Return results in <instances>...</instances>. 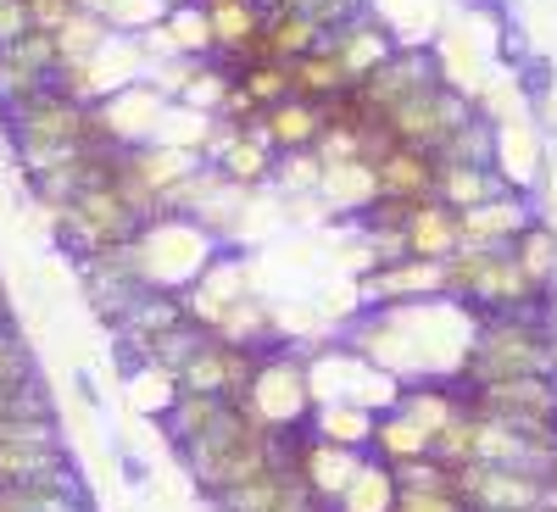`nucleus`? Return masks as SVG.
<instances>
[{"instance_id": "obj_1", "label": "nucleus", "mask_w": 557, "mask_h": 512, "mask_svg": "<svg viewBox=\"0 0 557 512\" xmlns=\"http://www.w3.org/2000/svg\"><path fill=\"white\" fill-rule=\"evenodd\" d=\"M480 317V312H474ZM524 374H557V340L552 323H530L519 312L480 317L469 357H462L457 385H502V379H524Z\"/></svg>"}, {"instance_id": "obj_2", "label": "nucleus", "mask_w": 557, "mask_h": 512, "mask_svg": "<svg viewBox=\"0 0 557 512\" xmlns=\"http://www.w3.org/2000/svg\"><path fill=\"white\" fill-rule=\"evenodd\" d=\"M0 112H7L17 151H84V146H96V107L73 101L57 84H45V89H34V96L0 107Z\"/></svg>"}, {"instance_id": "obj_3", "label": "nucleus", "mask_w": 557, "mask_h": 512, "mask_svg": "<svg viewBox=\"0 0 557 512\" xmlns=\"http://www.w3.org/2000/svg\"><path fill=\"white\" fill-rule=\"evenodd\" d=\"M240 407L257 417V424H268L273 435H296V429H307V424H312V407H318V396H312V374H307V357H290L285 346L262 351L257 379H251V390H246Z\"/></svg>"}, {"instance_id": "obj_4", "label": "nucleus", "mask_w": 557, "mask_h": 512, "mask_svg": "<svg viewBox=\"0 0 557 512\" xmlns=\"http://www.w3.org/2000/svg\"><path fill=\"white\" fill-rule=\"evenodd\" d=\"M457 396H462V407L507 417L530 440L557 451V374H524V379H502V385H457Z\"/></svg>"}, {"instance_id": "obj_5", "label": "nucleus", "mask_w": 557, "mask_h": 512, "mask_svg": "<svg viewBox=\"0 0 557 512\" xmlns=\"http://www.w3.org/2000/svg\"><path fill=\"white\" fill-rule=\"evenodd\" d=\"M451 490L469 512H557V474L502 469V462H462L451 469Z\"/></svg>"}, {"instance_id": "obj_6", "label": "nucleus", "mask_w": 557, "mask_h": 512, "mask_svg": "<svg viewBox=\"0 0 557 512\" xmlns=\"http://www.w3.org/2000/svg\"><path fill=\"white\" fill-rule=\"evenodd\" d=\"M480 107H474V96L469 89H457L451 78H441V84H430V89H418V96H407V101H396L380 123H385V134L396 139V146H412V151H441L446 139L469 123Z\"/></svg>"}, {"instance_id": "obj_7", "label": "nucleus", "mask_w": 557, "mask_h": 512, "mask_svg": "<svg viewBox=\"0 0 557 512\" xmlns=\"http://www.w3.org/2000/svg\"><path fill=\"white\" fill-rule=\"evenodd\" d=\"M441 78H446V62L430 51V45H401L396 57H385L374 73H368V78L351 89V101H357L362 112L385 117L396 101L418 96V89H430V84H441Z\"/></svg>"}, {"instance_id": "obj_8", "label": "nucleus", "mask_w": 557, "mask_h": 512, "mask_svg": "<svg viewBox=\"0 0 557 512\" xmlns=\"http://www.w3.org/2000/svg\"><path fill=\"white\" fill-rule=\"evenodd\" d=\"M162 112H168V96L151 84V78H139L128 89H112L107 101H96V146H146V139H157L162 128Z\"/></svg>"}, {"instance_id": "obj_9", "label": "nucleus", "mask_w": 557, "mask_h": 512, "mask_svg": "<svg viewBox=\"0 0 557 512\" xmlns=\"http://www.w3.org/2000/svg\"><path fill=\"white\" fill-rule=\"evenodd\" d=\"M257 362H262V351H251V346H228V340H207L190 362L178 367V390H196V396H218V401H246V390H251V379H257Z\"/></svg>"}, {"instance_id": "obj_10", "label": "nucleus", "mask_w": 557, "mask_h": 512, "mask_svg": "<svg viewBox=\"0 0 557 512\" xmlns=\"http://www.w3.org/2000/svg\"><path fill=\"white\" fill-rule=\"evenodd\" d=\"M362 307H412V301H441L451 296L446 285V262H430V257H401V262H385L374 273H362Z\"/></svg>"}, {"instance_id": "obj_11", "label": "nucleus", "mask_w": 557, "mask_h": 512, "mask_svg": "<svg viewBox=\"0 0 557 512\" xmlns=\"http://www.w3.org/2000/svg\"><path fill=\"white\" fill-rule=\"evenodd\" d=\"M318 51H330V57L351 73V84H362V78L374 73L385 57H396V51H401V39L391 34V23H385V17H374V7H368V12H357L351 23L323 28Z\"/></svg>"}, {"instance_id": "obj_12", "label": "nucleus", "mask_w": 557, "mask_h": 512, "mask_svg": "<svg viewBox=\"0 0 557 512\" xmlns=\"http://www.w3.org/2000/svg\"><path fill=\"white\" fill-rule=\"evenodd\" d=\"M401 235H407V257L446 262V257L462 251V212L446 207L441 196H424V201H412V207H407Z\"/></svg>"}, {"instance_id": "obj_13", "label": "nucleus", "mask_w": 557, "mask_h": 512, "mask_svg": "<svg viewBox=\"0 0 557 512\" xmlns=\"http://www.w3.org/2000/svg\"><path fill=\"white\" fill-rule=\"evenodd\" d=\"M435 178H441V157L435 151H412V146H391L374 162V201H424L435 196Z\"/></svg>"}, {"instance_id": "obj_14", "label": "nucleus", "mask_w": 557, "mask_h": 512, "mask_svg": "<svg viewBox=\"0 0 557 512\" xmlns=\"http://www.w3.org/2000/svg\"><path fill=\"white\" fill-rule=\"evenodd\" d=\"M362 457H368V451H351V446H335V440H318V435L307 429L301 446H296V469H301V479L312 485V496H318L323 507H335L341 490L351 485V474L362 469Z\"/></svg>"}, {"instance_id": "obj_15", "label": "nucleus", "mask_w": 557, "mask_h": 512, "mask_svg": "<svg viewBox=\"0 0 557 512\" xmlns=\"http://www.w3.org/2000/svg\"><path fill=\"white\" fill-rule=\"evenodd\" d=\"M268 123V139H273V151H312L318 146V134H323V101H307V96H290V101H278L262 112Z\"/></svg>"}, {"instance_id": "obj_16", "label": "nucleus", "mask_w": 557, "mask_h": 512, "mask_svg": "<svg viewBox=\"0 0 557 512\" xmlns=\"http://www.w3.org/2000/svg\"><path fill=\"white\" fill-rule=\"evenodd\" d=\"M502 190H507V178H502L496 162H441V178H435V196L457 212H469V207H480Z\"/></svg>"}, {"instance_id": "obj_17", "label": "nucleus", "mask_w": 557, "mask_h": 512, "mask_svg": "<svg viewBox=\"0 0 557 512\" xmlns=\"http://www.w3.org/2000/svg\"><path fill=\"white\" fill-rule=\"evenodd\" d=\"M368 451H374L380 462H412V457H430V429L418 424V417L407 407H385L374 417V440H368Z\"/></svg>"}, {"instance_id": "obj_18", "label": "nucleus", "mask_w": 557, "mask_h": 512, "mask_svg": "<svg viewBox=\"0 0 557 512\" xmlns=\"http://www.w3.org/2000/svg\"><path fill=\"white\" fill-rule=\"evenodd\" d=\"M396 496H401V485L391 474V462H380L374 451H368L362 469L351 474V485L341 490V501L330 512H396Z\"/></svg>"}, {"instance_id": "obj_19", "label": "nucleus", "mask_w": 557, "mask_h": 512, "mask_svg": "<svg viewBox=\"0 0 557 512\" xmlns=\"http://www.w3.org/2000/svg\"><path fill=\"white\" fill-rule=\"evenodd\" d=\"M323 39V23L312 12H268V28L257 39V57H273V62H296L307 51H318Z\"/></svg>"}, {"instance_id": "obj_20", "label": "nucleus", "mask_w": 557, "mask_h": 512, "mask_svg": "<svg viewBox=\"0 0 557 512\" xmlns=\"http://www.w3.org/2000/svg\"><path fill=\"white\" fill-rule=\"evenodd\" d=\"M374 417L380 412H368L357 401H323L312 407V435L318 440H335V446H351V451H368V440H374Z\"/></svg>"}, {"instance_id": "obj_21", "label": "nucleus", "mask_w": 557, "mask_h": 512, "mask_svg": "<svg viewBox=\"0 0 557 512\" xmlns=\"http://www.w3.org/2000/svg\"><path fill=\"white\" fill-rule=\"evenodd\" d=\"M273 157H278V151L268 146V139L246 128V134H240L235 146H228V151H223L212 167H218L228 184H240V190H262V184H268V173H273Z\"/></svg>"}, {"instance_id": "obj_22", "label": "nucleus", "mask_w": 557, "mask_h": 512, "mask_svg": "<svg viewBox=\"0 0 557 512\" xmlns=\"http://www.w3.org/2000/svg\"><path fill=\"white\" fill-rule=\"evenodd\" d=\"M290 84H296V96H307V101H335V96H346V89H357L351 73H346L330 51L296 57V62H290Z\"/></svg>"}, {"instance_id": "obj_23", "label": "nucleus", "mask_w": 557, "mask_h": 512, "mask_svg": "<svg viewBox=\"0 0 557 512\" xmlns=\"http://www.w3.org/2000/svg\"><path fill=\"white\" fill-rule=\"evenodd\" d=\"M162 28H168L178 57H212L218 51V34H212V17H207L201 0H178V7H168Z\"/></svg>"}, {"instance_id": "obj_24", "label": "nucleus", "mask_w": 557, "mask_h": 512, "mask_svg": "<svg viewBox=\"0 0 557 512\" xmlns=\"http://www.w3.org/2000/svg\"><path fill=\"white\" fill-rule=\"evenodd\" d=\"M513 257H519V267L535 278V290H557V228L546 223V217H535L524 235L513 240Z\"/></svg>"}, {"instance_id": "obj_25", "label": "nucleus", "mask_w": 557, "mask_h": 512, "mask_svg": "<svg viewBox=\"0 0 557 512\" xmlns=\"http://www.w3.org/2000/svg\"><path fill=\"white\" fill-rule=\"evenodd\" d=\"M235 84L257 101V112H268V107H278V101H290V96H296V84H290V62H273V57L246 62V67L235 73Z\"/></svg>"}, {"instance_id": "obj_26", "label": "nucleus", "mask_w": 557, "mask_h": 512, "mask_svg": "<svg viewBox=\"0 0 557 512\" xmlns=\"http://www.w3.org/2000/svg\"><path fill=\"white\" fill-rule=\"evenodd\" d=\"M128 401L146 412V417H162L173 401H178V374L162 362H146L139 374H128Z\"/></svg>"}, {"instance_id": "obj_27", "label": "nucleus", "mask_w": 557, "mask_h": 512, "mask_svg": "<svg viewBox=\"0 0 557 512\" xmlns=\"http://www.w3.org/2000/svg\"><path fill=\"white\" fill-rule=\"evenodd\" d=\"M268 184H273V190H285V196H318V184H323L318 151H278Z\"/></svg>"}, {"instance_id": "obj_28", "label": "nucleus", "mask_w": 557, "mask_h": 512, "mask_svg": "<svg viewBox=\"0 0 557 512\" xmlns=\"http://www.w3.org/2000/svg\"><path fill=\"white\" fill-rule=\"evenodd\" d=\"M513 89H519L524 112H530V117H541V112H546V107L557 101V62L535 51V57H530V62H524L519 73H513Z\"/></svg>"}, {"instance_id": "obj_29", "label": "nucleus", "mask_w": 557, "mask_h": 512, "mask_svg": "<svg viewBox=\"0 0 557 512\" xmlns=\"http://www.w3.org/2000/svg\"><path fill=\"white\" fill-rule=\"evenodd\" d=\"M430 457L435 462H446V469H462V462H474V412L462 407L451 424H441L435 429V440H430Z\"/></svg>"}, {"instance_id": "obj_30", "label": "nucleus", "mask_w": 557, "mask_h": 512, "mask_svg": "<svg viewBox=\"0 0 557 512\" xmlns=\"http://www.w3.org/2000/svg\"><path fill=\"white\" fill-rule=\"evenodd\" d=\"M107 34H112V28H107L96 12H73L67 28H57V51H62V62H78V57H89V51H101Z\"/></svg>"}, {"instance_id": "obj_31", "label": "nucleus", "mask_w": 557, "mask_h": 512, "mask_svg": "<svg viewBox=\"0 0 557 512\" xmlns=\"http://www.w3.org/2000/svg\"><path fill=\"white\" fill-rule=\"evenodd\" d=\"M396 485L401 490H451V469L435 457H412V462H396Z\"/></svg>"}, {"instance_id": "obj_32", "label": "nucleus", "mask_w": 557, "mask_h": 512, "mask_svg": "<svg viewBox=\"0 0 557 512\" xmlns=\"http://www.w3.org/2000/svg\"><path fill=\"white\" fill-rule=\"evenodd\" d=\"M535 57V45H530V28L524 23H507V28H496V67L513 78L524 62Z\"/></svg>"}, {"instance_id": "obj_33", "label": "nucleus", "mask_w": 557, "mask_h": 512, "mask_svg": "<svg viewBox=\"0 0 557 512\" xmlns=\"http://www.w3.org/2000/svg\"><path fill=\"white\" fill-rule=\"evenodd\" d=\"M0 379H12V385L34 379V357H28V346L12 335V323L0 329Z\"/></svg>"}, {"instance_id": "obj_34", "label": "nucleus", "mask_w": 557, "mask_h": 512, "mask_svg": "<svg viewBox=\"0 0 557 512\" xmlns=\"http://www.w3.org/2000/svg\"><path fill=\"white\" fill-rule=\"evenodd\" d=\"M396 512H469V501L457 490H401Z\"/></svg>"}, {"instance_id": "obj_35", "label": "nucleus", "mask_w": 557, "mask_h": 512, "mask_svg": "<svg viewBox=\"0 0 557 512\" xmlns=\"http://www.w3.org/2000/svg\"><path fill=\"white\" fill-rule=\"evenodd\" d=\"M23 7H28V23H34V28L57 34V28H67V17L78 12V0H23Z\"/></svg>"}, {"instance_id": "obj_36", "label": "nucleus", "mask_w": 557, "mask_h": 512, "mask_svg": "<svg viewBox=\"0 0 557 512\" xmlns=\"http://www.w3.org/2000/svg\"><path fill=\"white\" fill-rule=\"evenodd\" d=\"M28 28H34V23H28V7H23V0H0V45H17Z\"/></svg>"}, {"instance_id": "obj_37", "label": "nucleus", "mask_w": 557, "mask_h": 512, "mask_svg": "<svg viewBox=\"0 0 557 512\" xmlns=\"http://www.w3.org/2000/svg\"><path fill=\"white\" fill-rule=\"evenodd\" d=\"M117 462H123V479H128V485H134V490H146V485H151V469H146V462H139V457H134V451H123V457H117Z\"/></svg>"}, {"instance_id": "obj_38", "label": "nucleus", "mask_w": 557, "mask_h": 512, "mask_svg": "<svg viewBox=\"0 0 557 512\" xmlns=\"http://www.w3.org/2000/svg\"><path fill=\"white\" fill-rule=\"evenodd\" d=\"M273 512H323V501H318V496H312V485H307V490H296L285 507H273Z\"/></svg>"}, {"instance_id": "obj_39", "label": "nucleus", "mask_w": 557, "mask_h": 512, "mask_svg": "<svg viewBox=\"0 0 557 512\" xmlns=\"http://www.w3.org/2000/svg\"><path fill=\"white\" fill-rule=\"evenodd\" d=\"M7 323H12V312H7V301H0V329H7Z\"/></svg>"}, {"instance_id": "obj_40", "label": "nucleus", "mask_w": 557, "mask_h": 512, "mask_svg": "<svg viewBox=\"0 0 557 512\" xmlns=\"http://www.w3.org/2000/svg\"><path fill=\"white\" fill-rule=\"evenodd\" d=\"M162 7H178V0H162Z\"/></svg>"}]
</instances>
